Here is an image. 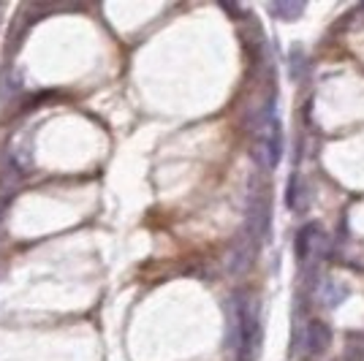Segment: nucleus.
I'll use <instances>...</instances> for the list:
<instances>
[{
	"label": "nucleus",
	"mask_w": 364,
	"mask_h": 361,
	"mask_svg": "<svg viewBox=\"0 0 364 361\" xmlns=\"http://www.w3.org/2000/svg\"><path fill=\"white\" fill-rule=\"evenodd\" d=\"M272 234V201L267 198V193H253L250 204H247V237L264 244Z\"/></svg>",
	"instance_id": "obj_1"
},
{
	"label": "nucleus",
	"mask_w": 364,
	"mask_h": 361,
	"mask_svg": "<svg viewBox=\"0 0 364 361\" xmlns=\"http://www.w3.org/2000/svg\"><path fill=\"white\" fill-rule=\"evenodd\" d=\"M326 253V237L318 226L307 223V226L296 234V261L307 266V264H318Z\"/></svg>",
	"instance_id": "obj_2"
},
{
	"label": "nucleus",
	"mask_w": 364,
	"mask_h": 361,
	"mask_svg": "<svg viewBox=\"0 0 364 361\" xmlns=\"http://www.w3.org/2000/svg\"><path fill=\"white\" fill-rule=\"evenodd\" d=\"M332 345V329L323 320H310L304 329V347L310 356H323Z\"/></svg>",
	"instance_id": "obj_3"
},
{
	"label": "nucleus",
	"mask_w": 364,
	"mask_h": 361,
	"mask_svg": "<svg viewBox=\"0 0 364 361\" xmlns=\"http://www.w3.org/2000/svg\"><path fill=\"white\" fill-rule=\"evenodd\" d=\"M286 204L291 212H304V188L299 174H291L289 185H286Z\"/></svg>",
	"instance_id": "obj_4"
},
{
	"label": "nucleus",
	"mask_w": 364,
	"mask_h": 361,
	"mask_svg": "<svg viewBox=\"0 0 364 361\" xmlns=\"http://www.w3.org/2000/svg\"><path fill=\"white\" fill-rule=\"evenodd\" d=\"M346 299H348V288L343 286V283H326L323 286V304L326 307H337Z\"/></svg>",
	"instance_id": "obj_5"
},
{
	"label": "nucleus",
	"mask_w": 364,
	"mask_h": 361,
	"mask_svg": "<svg viewBox=\"0 0 364 361\" xmlns=\"http://www.w3.org/2000/svg\"><path fill=\"white\" fill-rule=\"evenodd\" d=\"M304 11L302 3H272L269 6V14L280 16V19H291V16H299Z\"/></svg>",
	"instance_id": "obj_6"
}]
</instances>
